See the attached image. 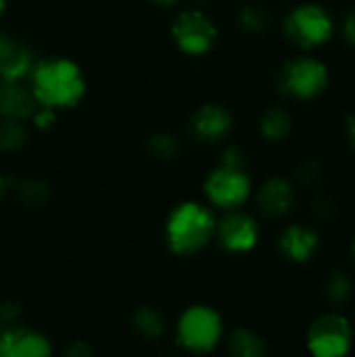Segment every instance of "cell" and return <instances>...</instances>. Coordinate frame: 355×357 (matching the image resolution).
<instances>
[{
    "label": "cell",
    "instance_id": "33",
    "mask_svg": "<svg viewBox=\"0 0 355 357\" xmlns=\"http://www.w3.org/2000/svg\"><path fill=\"white\" fill-rule=\"evenodd\" d=\"M4 10H6V0H0V17L4 15Z\"/></svg>",
    "mask_w": 355,
    "mask_h": 357
},
{
    "label": "cell",
    "instance_id": "18",
    "mask_svg": "<svg viewBox=\"0 0 355 357\" xmlns=\"http://www.w3.org/2000/svg\"><path fill=\"white\" fill-rule=\"evenodd\" d=\"M228 351L234 357H262L266 356L268 349L257 333L249 328H239L228 337Z\"/></svg>",
    "mask_w": 355,
    "mask_h": 357
},
{
    "label": "cell",
    "instance_id": "28",
    "mask_svg": "<svg viewBox=\"0 0 355 357\" xmlns=\"http://www.w3.org/2000/svg\"><path fill=\"white\" fill-rule=\"evenodd\" d=\"M220 165L245 169V153H243L239 146H228V149H224V153H222Z\"/></svg>",
    "mask_w": 355,
    "mask_h": 357
},
{
    "label": "cell",
    "instance_id": "9",
    "mask_svg": "<svg viewBox=\"0 0 355 357\" xmlns=\"http://www.w3.org/2000/svg\"><path fill=\"white\" fill-rule=\"evenodd\" d=\"M216 236L220 245L230 253H247L259 241V226L257 222L239 209H230L216 228Z\"/></svg>",
    "mask_w": 355,
    "mask_h": 357
},
{
    "label": "cell",
    "instance_id": "27",
    "mask_svg": "<svg viewBox=\"0 0 355 357\" xmlns=\"http://www.w3.org/2000/svg\"><path fill=\"white\" fill-rule=\"evenodd\" d=\"M54 119H56V111L48 107H40V105L31 115V121L36 123L38 130H50L54 126Z\"/></svg>",
    "mask_w": 355,
    "mask_h": 357
},
{
    "label": "cell",
    "instance_id": "7",
    "mask_svg": "<svg viewBox=\"0 0 355 357\" xmlns=\"http://www.w3.org/2000/svg\"><path fill=\"white\" fill-rule=\"evenodd\" d=\"M172 38L184 54L203 56L216 46L218 27L203 10L188 8V10H182L174 19Z\"/></svg>",
    "mask_w": 355,
    "mask_h": 357
},
{
    "label": "cell",
    "instance_id": "25",
    "mask_svg": "<svg viewBox=\"0 0 355 357\" xmlns=\"http://www.w3.org/2000/svg\"><path fill=\"white\" fill-rule=\"evenodd\" d=\"M297 176H299V180H301L305 186H316V184H320L322 178H324V169H322V165H320L316 159H308V161H303V163L299 165Z\"/></svg>",
    "mask_w": 355,
    "mask_h": 357
},
{
    "label": "cell",
    "instance_id": "35",
    "mask_svg": "<svg viewBox=\"0 0 355 357\" xmlns=\"http://www.w3.org/2000/svg\"><path fill=\"white\" fill-rule=\"evenodd\" d=\"M354 259H355V241H354Z\"/></svg>",
    "mask_w": 355,
    "mask_h": 357
},
{
    "label": "cell",
    "instance_id": "21",
    "mask_svg": "<svg viewBox=\"0 0 355 357\" xmlns=\"http://www.w3.org/2000/svg\"><path fill=\"white\" fill-rule=\"evenodd\" d=\"M239 27L243 33L247 36H259L270 27V15L266 8L257 6V4H247L241 8L239 13Z\"/></svg>",
    "mask_w": 355,
    "mask_h": 357
},
{
    "label": "cell",
    "instance_id": "17",
    "mask_svg": "<svg viewBox=\"0 0 355 357\" xmlns=\"http://www.w3.org/2000/svg\"><path fill=\"white\" fill-rule=\"evenodd\" d=\"M259 130H262V134L268 140L280 142V140H285L291 134L293 119H291L287 109H282V107H268L264 111L262 119H259Z\"/></svg>",
    "mask_w": 355,
    "mask_h": 357
},
{
    "label": "cell",
    "instance_id": "32",
    "mask_svg": "<svg viewBox=\"0 0 355 357\" xmlns=\"http://www.w3.org/2000/svg\"><path fill=\"white\" fill-rule=\"evenodd\" d=\"M157 6H161V8H169V6H176L178 4V0H153Z\"/></svg>",
    "mask_w": 355,
    "mask_h": 357
},
{
    "label": "cell",
    "instance_id": "14",
    "mask_svg": "<svg viewBox=\"0 0 355 357\" xmlns=\"http://www.w3.org/2000/svg\"><path fill=\"white\" fill-rule=\"evenodd\" d=\"M278 249L280 253L295 264H305L310 261L318 249H320V236L314 228L303 226V224H291L289 228L282 230L278 238Z\"/></svg>",
    "mask_w": 355,
    "mask_h": 357
},
{
    "label": "cell",
    "instance_id": "24",
    "mask_svg": "<svg viewBox=\"0 0 355 357\" xmlns=\"http://www.w3.org/2000/svg\"><path fill=\"white\" fill-rule=\"evenodd\" d=\"M312 211L320 222H333L337 218V213H339V205H337V201L333 197L320 195V197H316V201L312 205Z\"/></svg>",
    "mask_w": 355,
    "mask_h": 357
},
{
    "label": "cell",
    "instance_id": "2",
    "mask_svg": "<svg viewBox=\"0 0 355 357\" xmlns=\"http://www.w3.org/2000/svg\"><path fill=\"white\" fill-rule=\"evenodd\" d=\"M218 220L213 211L199 201H184L172 209L165 222L167 249L180 257L203 251L216 238Z\"/></svg>",
    "mask_w": 355,
    "mask_h": 357
},
{
    "label": "cell",
    "instance_id": "34",
    "mask_svg": "<svg viewBox=\"0 0 355 357\" xmlns=\"http://www.w3.org/2000/svg\"><path fill=\"white\" fill-rule=\"evenodd\" d=\"M2 195H4V178L0 174V199H2Z\"/></svg>",
    "mask_w": 355,
    "mask_h": 357
},
{
    "label": "cell",
    "instance_id": "12",
    "mask_svg": "<svg viewBox=\"0 0 355 357\" xmlns=\"http://www.w3.org/2000/svg\"><path fill=\"white\" fill-rule=\"evenodd\" d=\"M36 54L17 36L0 31V79H27Z\"/></svg>",
    "mask_w": 355,
    "mask_h": 357
},
{
    "label": "cell",
    "instance_id": "15",
    "mask_svg": "<svg viewBox=\"0 0 355 357\" xmlns=\"http://www.w3.org/2000/svg\"><path fill=\"white\" fill-rule=\"evenodd\" d=\"M295 205V188L285 178H270L257 192V207L270 220H280Z\"/></svg>",
    "mask_w": 355,
    "mask_h": 357
},
{
    "label": "cell",
    "instance_id": "29",
    "mask_svg": "<svg viewBox=\"0 0 355 357\" xmlns=\"http://www.w3.org/2000/svg\"><path fill=\"white\" fill-rule=\"evenodd\" d=\"M341 31H343V38H345L352 46H355V8L347 10V15L343 17Z\"/></svg>",
    "mask_w": 355,
    "mask_h": 357
},
{
    "label": "cell",
    "instance_id": "5",
    "mask_svg": "<svg viewBox=\"0 0 355 357\" xmlns=\"http://www.w3.org/2000/svg\"><path fill=\"white\" fill-rule=\"evenodd\" d=\"M278 86L285 96L297 100H312L328 86V69L314 56H299L289 61L278 75Z\"/></svg>",
    "mask_w": 355,
    "mask_h": 357
},
{
    "label": "cell",
    "instance_id": "30",
    "mask_svg": "<svg viewBox=\"0 0 355 357\" xmlns=\"http://www.w3.org/2000/svg\"><path fill=\"white\" fill-rule=\"evenodd\" d=\"M92 354V349L84 343V341H75L71 347H67V356H75V357H86Z\"/></svg>",
    "mask_w": 355,
    "mask_h": 357
},
{
    "label": "cell",
    "instance_id": "26",
    "mask_svg": "<svg viewBox=\"0 0 355 357\" xmlns=\"http://www.w3.org/2000/svg\"><path fill=\"white\" fill-rule=\"evenodd\" d=\"M21 316V305L17 301H0V328L17 324Z\"/></svg>",
    "mask_w": 355,
    "mask_h": 357
},
{
    "label": "cell",
    "instance_id": "23",
    "mask_svg": "<svg viewBox=\"0 0 355 357\" xmlns=\"http://www.w3.org/2000/svg\"><path fill=\"white\" fill-rule=\"evenodd\" d=\"M352 295V280L347 278L345 272L335 270L326 280H324V297L333 303V305H341L349 299Z\"/></svg>",
    "mask_w": 355,
    "mask_h": 357
},
{
    "label": "cell",
    "instance_id": "20",
    "mask_svg": "<svg viewBox=\"0 0 355 357\" xmlns=\"http://www.w3.org/2000/svg\"><path fill=\"white\" fill-rule=\"evenodd\" d=\"M27 140H29V136H27L23 121L0 117V151L2 153L21 151L27 144Z\"/></svg>",
    "mask_w": 355,
    "mask_h": 357
},
{
    "label": "cell",
    "instance_id": "3",
    "mask_svg": "<svg viewBox=\"0 0 355 357\" xmlns=\"http://www.w3.org/2000/svg\"><path fill=\"white\" fill-rule=\"evenodd\" d=\"M224 337V320L211 305H190L176 324V341L190 354H211Z\"/></svg>",
    "mask_w": 355,
    "mask_h": 357
},
{
    "label": "cell",
    "instance_id": "13",
    "mask_svg": "<svg viewBox=\"0 0 355 357\" xmlns=\"http://www.w3.org/2000/svg\"><path fill=\"white\" fill-rule=\"evenodd\" d=\"M36 109V96L25 79H0V117L25 121Z\"/></svg>",
    "mask_w": 355,
    "mask_h": 357
},
{
    "label": "cell",
    "instance_id": "16",
    "mask_svg": "<svg viewBox=\"0 0 355 357\" xmlns=\"http://www.w3.org/2000/svg\"><path fill=\"white\" fill-rule=\"evenodd\" d=\"M132 328L144 341H157L165 333V318L157 307L142 305L132 316Z\"/></svg>",
    "mask_w": 355,
    "mask_h": 357
},
{
    "label": "cell",
    "instance_id": "4",
    "mask_svg": "<svg viewBox=\"0 0 355 357\" xmlns=\"http://www.w3.org/2000/svg\"><path fill=\"white\" fill-rule=\"evenodd\" d=\"M335 31L333 17L320 4H301L285 19V36L299 48H316L331 40Z\"/></svg>",
    "mask_w": 355,
    "mask_h": 357
},
{
    "label": "cell",
    "instance_id": "19",
    "mask_svg": "<svg viewBox=\"0 0 355 357\" xmlns=\"http://www.w3.org/2000/svg\"><path fill=\"white\" fill-rule=\"evenodd\" d=\"M15 195L25 207H42L50 199V188H48V184L44 180L27 176V178L19 180V184L15 188Z\"/></svg>",
    "mask_w": 355,
    "mask_h": 357
},
{
    "label": "cell",
    "instance_id": "31",
    "mask_svg": "<svg viewBox=\"0 0 355 357\" xmlns=\"http://www.w3.org/2000/svg\"><path fill=\"white\" fill-rule=\"evenodd\" d=\"M345 128H347V136H349V142H352V146H354V151H355V113L347 115V119H345Z\"/></svg>",
    "mask_w": 355,
    "mask_h": 357
},
{
    "label": "cell",
    "instance_id": "11",
    "mask_svg": "<svg viewBox=\"0 0 355 357\" xmlns=\"http://www.w3.org/2000/svg\"><path fill=\"white\" fill-rule=\"evenodd\" d=\"M232 113L220 102H207L190 117V134L199 142H220L232 132Z\"/></svg>",
    "mask_w": 355,
    "mask_h": 357
},
{
    "label": "cell",
    "instance_id": "22",
    "mask_svg": "<svg viewBox=\"0 0 355 357\" xmlns=\"http://www.w3.org/2000/svg\"><path fill=\"white\" fill-rule=\"evenodd\" d=\"M178 149H180V142L174 134L169 132H157L153 134L149 140H146V151L151 157L159 159V161H167V159H174L178 155Z\"/></svg>",
    "mask_w": 355,
    "mask_h": 357
},
{
    "label": "cell",
    "instance_id": "8",
    "mask_svg": "<svg viewBox=\"0 0 355 357\" xmlns=\"http://www.w3.org/2000/svg\"><path fill=\"white\" fill-rule=\"evenodd\" d=\"M203 190L213 207L230 211L245 205V201L251 195V180L245 174V169L218 165L205 178Z\"/></svg>",
    "mask_w": 355,
    "mask_h": 357
},
{
    "label": "cell",
    "instance_id": "10",
    "mask_svg": "<svg viewBox=\"0 0 355 357\" xmlns=\"http://www.w3.org/2000/svg\"><path fill=\"white\" fill-rule=\"evenodd\" d=\"M50 354L52 345L46 335L19 322L0 328V357H46Z\"/></svg>",
    "mask_w": 355,
    "mask_h": 357
},
{
    "label": "cell",
    "instance_id": "36",
    "mask_svg": "<svg viewBox=\"0 0 355 357\" xmlns=\"http://www.w3.org/2000/svg\"><path fill=\"white\" fill-rule=\"evenodd\" d=\"M197 2H205V0H197Z\"/></svg>",
    "mask_w": 355,
    "mask_h": 357
},
{
    "label": "cell",
    "instance_id": "1",
    "mask_svg": "<svg viewBox=\"0 0 355 357\" xmlns=\"http://www.w3.org/2000/svg\"><path fill=\"white\" fill-rule=\"evenodd\" d=\"M27 84L40 107L54 111L71 109L86 96L88 84L82 67L67 56L36 59Z\"/></svg>",
    "mask_w": 355,
    "mask_h": 357
},
{
    "label": "cell",
    "instance_id": "6",
    "mask_svg": "<svg viewBox=\"0 0 355 357\" xmlns=\"http://www.w3.org/2000/svg\"><path fill=\"white\" fill-rule=\"evenodd\" d=\"M354 345V331L345 316L322 314L308 328V349L316 357L347 356Z\"/></svg>",
    "mask_w": 355,
    "mask_h": 357
}]
</instances>
